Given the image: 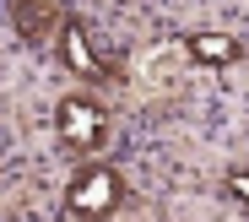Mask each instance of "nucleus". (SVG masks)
Segmentation results:
<instances>
[{"instance_id": "obj_1", "label": "nucleus", "mask_w": 249, "mask_h": 222, "mask_svg": "<svg viewBox=\"0 0 249 222\" xmlns=\"http://www.w3.org/2000/svg\"><path fill=\"white\" fill-rule=\"evenodd\" d=\"M119 195H124V185H119L114 168H81L71 179V190H65V206L76 217H108L119 206Z\"/></svg>"}, {"instance_id": "obj_2", "label": "nucleus", "mask_w": 249, "mask_h": 222, "mask_svg": "<svg viewBox=\"0 0 249 222\" xmlns=\"http://www.w3.org/2000/svg\"><path fill=\"white\" fill-rule=\"evenodd\" d=\"M54 125H60V136H65L71 147H98V141H103V130H108L103 109H92L87 98H60Z\"/></svg>"}, {"instance_id": "obj_3", "label": "nucleus", "mask_w": 249, "mask_h": 222, "mask_svg": "<svg viewBox=\"0 0 249 222\" xmlns=\"http://www.w3.org/2000/svg\"><path fill=\"white\" fill-rule=\"evenodd\" d=\"M60 60L76 71V76H103V60L92 55V43H87V33H81V22H60Z\"/></svg>"}, {"instance_id": "obj_4", "label": "nucleus", "mask_w": 249, "mask_h": 222, "mask_svg": "<svg viewBox=\"0 0 249 222\" xmlns=\"http://www.w3.org/2000/svg\"><path fill=\"white\" fill-rule=\"evenodd\" d=\"M190 60H200V65H233L238 60V38H228V33H190Z\"/></svg>"}, {"instance_id": "obj_5", "label": "nucleus", "mask_w": 249, "mask_h": 222, "mask_svg": "<svg viewBox=\"0 0 249 222\" xmlns=\"http://www.w3.org/2000/svg\"><path fill=\"white\" fill-rule=\"evenodd\" d=\"M11 17L22 22V33H27V38H44V27L54 22L49 11H38V0H17V6H11Z\"/></svg>"}, {"instance_id": "obj_6", "label": "nucleus", "mask_w": 249, "mask_h": 222, "mask_svg": "<svg viewBox=\"0 0 249 222\" xmlns=\"http://www.w3.org/2000/svg\"><path fill=\"white\" fill-rule=\"evenodd\" d=\"M228 185H233V195H238V201L249 206V173H233V179H228Z\"/></svg>"}]
</instances>
